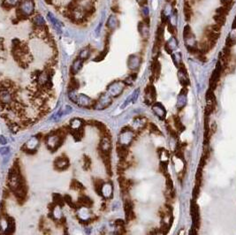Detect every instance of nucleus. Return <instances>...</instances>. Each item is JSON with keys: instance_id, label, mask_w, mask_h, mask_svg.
Masks as SVG:
<instances>
[{"instance_id": "1", "label": "nucleus", "mask_w": 236, "mask_h": 235, "mask_svg": "<svg viewBox=\"0 0 236 235\" xmlns=\"http://www.w3.org/2000/svg\"><path fill=\"white\" fill-rule=\"evenodd\" d=\"M70 99L82 107H90L93 104V100L84 94H75L74 91H71L69 95Z\"/></svg>"}, {"instance_id": "2", "label": "nucleus", "mask_w": 236, "mask_h": 235, "mask_svg": "<svg viewBox=\"0 0 236 235\" xmlns=\"http://www.w3.org/2000/svg\"><path fill=\"white\" fill-rule=\"evenodd\" d=\"M190 214L193 221V228L195 230H198L201 225L199 206L197 205L195 200H192L190 202Z\"/></svg>"}, {"instance_id": "3", "label": "nucleus", "mask_w": 236, "mask_h": 235, "mask_svg": "<svg viewBox=\"0 0 236 235\" xmlns=\"http://www.w3.org/2000/svg\"><path fill=\"white\" fill-rule=\"evenodd\" d=\"M35 11L34 0H22L19 5V12L22 16H30Z\"/></svg>"}, {"instance_id": "4", "label": "nucleus", "mask_w": 236, "mask_h": 235, "mask_svg": "<svg viewBox=\"0 0 236 235\" xmlns=\"http://www.w3.org/2000/svg\"><path fill=\"white\" fill-rule=\"evenodd\" d=\"M222 71H223L222 64L218 60V63L216 65V68H215V70L213 71L211 76H210V89H213V90L216 89L217 85H218V82H219V79H220V76H221V73H222Z\"/></svg>"}, {"instance_id": "5", "label": "nucleus", "mask_w": 236, "mask_h": 235, "mask_svg": "<svg viewBox=\"0 0 236 235\" xmlns=\"http://www.w3.org/2000/svg\"><path fill=\"white\" fill-rule=\"evenodd\" d=\"M61 143V138L60 136L57 135H49L46 139V144L47 147L51 149V150H55L57 149L59 145Z\"/></svg>"}, {"instance_id": "6", "label": "nucleus", "mask_w": 236, "mask_h": 235, "mask_svg": "<svg viewBox=\"0 0 236 235\" xmlns=\"http://www.w3.org/2000/svg\"><path fill=\"white\" fill-rule=\"evenodd\" d=\"M39 145V139L37 136H33L32 138H30L25 144V149L27 152H31V151H35L37 149V148Z\"/></svg>"}, {"instance_id": "7", "label": "nucleus", "mask_w": 236, "mask_h": 235, "mask_svg": "<svg viewBox=\"0 0 236 235\" xmlns=\"http://www.w3.org/2000/svg\"><path fill=\"white\" fill-rule=\"evenodd\" d=\"M111 100L107 95H103L99 98V100L96 103L95 108L97 110H103V109H104L109 105L111 103Z\"/></svg>"}, {"instance_id": "8", "label": "nucleus", "mask_w": 236, "mask_h": 235, "mask_svg": "<svg viewBox=\"0 0 236 235\" xmlns=\"http://www.w3.org/2000/svg\"><path fill=\"white\" fill-rule=\"evenodd\" d=\"M125 213H126V218L127 221H131L135 218V213L133 210V205L130 202L127 201L125 202Z\"/></svg>"}, {"instance_id": "9", "label": "nucleus", "mask_w": 236, "mask_h": 235, "mask_svg": "<svg viewBox=\"0 0 236 235\" xmlns=\"http://www.w3.org/2000/svg\"><path fill=\"white\" fill-rule=\"evenodd\" d=\"M112 193V188L111 184H103L99 191V195H101L104 197H110Z\"/></svg>"}, {"instance_id": "10", "label": "nucleus", "mask_w": 236, "mask_h": 235, "mask_svg": "<svg viewBox=\"0 0 236 235\" xmlns=\"http://www.w3.org/2000/svg\"><path fill=\"white\" fill-rule=\"evenodd\" d=\"M78 217L82 221H87L90 218V212L89 208L87 206H83L78 209Z\"/></svg>"}, {"instance_id": "11", "label": "nucleus", "mask_w": 236, "mask_h": 235, "mask_svg": "<svg viewBox=\"0 0 236 235\" xmlns=\"http://www.w3.org/2000/svg\"><path fill=\"white\" fill-rule=\"evenodd\" d=\"M55 165L58 169L59 170H63V169H65L67 168L68 166V160L66 157H58L56 161H55Z\"/></svg>"}, {"instance_id": "12", "label": "nucleus", "mask_w": 236, "mask_h": 235, "mask_svg": "<svg viewBox=\"0 0 236 235\" xmlns=\"http://www.w3.org/2000/svg\"><path fill=\"white\" fill-rule=\"evenodd\" d=\"M100 149L102 152H106V153H110V149H111V142H110L109 138L108 137H104L101 143H100Z\"/></svg>"}, {"instance_id": "13", "label": "nucleus", "mask_w": 236, "mask_h": 235, "mask_svg": "<svg viewBox=\"0 0 236 235\" xmlns=\"http://www.w3.org/2000/svg\"><path fill=\"white\" fill-rule=\"evenodd\" d=\"M47 17H48V19L51 21V23L53 25V27L58 30V33H60V32H61V25H60L59 21H58L57 19L55 18L54 15H53L52 13H51V12H49V13H48Z\"/></svg>"}, {"instance_id": "14", "label": "nucleus", "mask_w": 236, "mask_h": 235, "mask_svg": "<svg viewBox=\"0 0 236 235\" xmlns=\"http://www.w3.org/2000/svg\"><path fill=\"white\" fill-rule=\"evenodd\" d=\"M118 20L117 17L115 15H111L107 20V27H109L110 29H115L118 27Z\"/></svg>"}, {"instance_id": "15", "label": "nucleus", "mask_w": 236, "mask_h": 235, "mask_svg": "<svg viewBox=\"0 0 236 235\" xmlns=\"http://www.w3.org/2000/svg\"><path fill=\"white\" fill-rule=\"evenodd\" d=\"M82 61L81 58L79 59H76L72 65V67H71V71L73 72V74H76L78 73V72H80V70L82 69Z\"/></svg>"}, {"instance_id": "16", "label": "nucleus", "mask_w": 236, "mask_h": 235, "mask_svg": "<svg viewBox=\"0 0 236 235\" xmlns=\"http://www.w3.org/2000/svg\"><path fill=\"white\" fill-rule=\"evenodd\" d=\"M0 100L2 103H9L12 100V96L10 95V93L7 90L1 91L0 93Z\"/></svg>"}, {"instance_id": "17", "label": "nucleus", "mask_w": 236, "mask_h": 235, "mask_svg": "<svg viewBox=\"0 0 236 235\" xmlns=\"http://www.w3.org/2000/svg\"><path fill=\"white\" fill-rule=\"evenodd\" d=\"M38 83L39 85L41 86H45L47 85L49 82H50V78H49V75L47 73H41L39 76H38Z\"/></svg>"}, {"instance_id": "18", "label": "nucleus", "mask_w": 236, "mask_h": 235, "mask_svg": "<svg viewBox=\"0 0 236 235\" xmlns=\"http://www.w3.org/2000/svg\"><path fill=\"white\" fill-rule=\"evenodd\" d=\"M151 71L153 73V77H156V78L159 77V73H160V64H159V62L155 60L154 62L152 63V65H151Z\"/></svg>"}, {"instance_id": "19", "label": "nucleus", "mask_w": 236, "mask_h": 235, "mask_svg": "<svg viewBox=\"0 0 236 235\" xmlns=\"http://www.w3.org/2000/svg\"><path fill=\"white\" fill-rule=\"evenodd\" d=\"M173 122H174V126H175L176 129H177L178 131L183 132V131L185 130V127L183 126L181 118H180V117H178L177 115H174V116H173Z\"/></svg>"}, {"instance_id": "20", "label": "nucleus", "mask_w": 236, "mask_h": 235, "mask_svg": "<svg viewBox=\"0 0 236 235\" xmlns=\"http://www.w3.org/2000/svg\"><path fill=\"white\" fill-rule=\"evenodd\" d=\"M82 121L79 118H73L70 121V127L73 130H75V131H79L81 127H82Z\"/></svg>"}, {"instance_id": "21", "label": "nucleus", "mask_w": 236, "mask_h": 235, "mask_svg": "<svg viewBox=\"0 0 236 235\" xmlns=\"http://www.w3.org/2000/svg\"><path fill=\"white\" fill-rule=\"evenodd\" d=\"M72 110H73V108L71 107V106H69V105H65V107L61 109L59 111H58V115H57V118H59L63 117V116H65V115H67V114H69V113H71L72 112Z\"/></svg>"}, {"instance_id": "22", "label": "nucleus", "mask_w": 236, "mask_h": 235, "mask_svg": "<svg viewBox=\"0 0 236 235\" xmlns=\"http://www.w3.org/2000/svg\"><path fill=\"white\" fill-rule=\"evenodd\" d=\"M205 98H206L207 103H216V97H215V95H214V90L209 88V89L206 92Z\"/></svg>"}, {"instance_id": "23", "label": "nucleus", "mask_w": 236, "mask_h": 235, "mask_svg": "<svg viewBox=\"0 0 236 235\" xmlns=\"http://www.w3.org/2000/svg\"><path fill=\"white\" fill-rule=\"evenodd\" d=\"M52 217H54L56 220H59L62 218V209L59 206L57 205L52 209Z\"/></svg>"}, {"instance_id": "24", "label": "nucleus", "mask_w": 236, "mask_h": 235, "mask_svg": "<svg viewBox=\"0 0 236 235\" xmlns=\"http://www.w3.org/2000/svg\"><path fill=\"white\" fill-rule=\"evenodd\" d=\"M117 152H118V156L120 158H125L127 156V154H128V150H127V149L126 148L125 145H120L117 149Z\"/></svg>"}, {"instance_id": "25", "label": "nucleus", "mask_w": 236, "mask_h": 235, "mask_svg": "<svg viewBox=\"0 0 236 235\" xmlns=\"http://www.w3.org/2000/svg\"><path fill=\"white\" fill-rule=\"evenodd\" d=\"M90 55V50L88 48L82 49V51H81V52H80V54H79V58H81L82 60H86V59L89 58Z\"/></svg>"}, {"instance_id": "26", "label": "nucleus", "mask_w": 236, "mask_h": 235, "mask_svg": "<svg viewBox=\"0 0 236 235\" xmlns=\"http://www.w3.org/2000/svg\"><path fill=\"white\" fill-rule=\"evenodd\" d=\"M202 180H203V168L202 167H198L196 174H195V184L201 186Z\"/></svg>"}, {"instance_id": "27", "label": "nucleus", "mask_w": 236, "mask_h": 235, "mask_svg": "<svg viewBox=\"0 0 236 235\" xmlns=\"http://www.w3.org/2000/svg\"><path fill=\"white\" fill-rule=\"evenodd\" d=\"M34 23L38 26V27H42L45 24V21H44V19L43 18V16L41 15H37L35 18H34Z\"/></svg>"}, {"instance_id": "28", "label": "nucleus", "mask_w": 236, "mask_h": 235, "mask_svg": "<svg viewBox=\"0 0 236 235\" xmlns=\"http://www.w3.org/2000/svg\"><path fill=\"white\" fill-rule=\"evenodd\" d=\"M165 178H166V181H165V184H166V188L168 190H173V180L171 179L170 175L167 173L166 175H164Z\"/></svg>"}, {"instance_id": "29", "label": "nucleus", "mask_w": 236, "mask_h": 235, "mask_svg": "<svg viewBox=\"0 0 236 235\" xmlns=\"http://www.w3.org/2000/svg\"><path fill=\"white\" fill-rule=\"evenodd\" d=\"M200 185H197L195 184V187H194V189H193V192H192V196H193V200H196L198 198L200 194Z\"/></svg>"}, {"instance_id": "30", "label": "nucleus", "mask_w": 236, "mask_h": 235, "mask_svg": "<svg viewBox=\"0 0 236 235\" xmlns=\"http://www.w3.org/2000/svg\"><path fill=\"white\" fill-rule=\"evenodd\" d=\"M81 201V202L82 203V205L83 206H87V207H90L91 205L93 204V202L91 201L89 197H87V196H83L82 198L80 199Z\"/></svg>"}, {"instance_id": "31", "label": "nucleus", "mask_w": 236, "mask_h": 235, "mask_svg": "<svg viewBox=\"0 0 236 235\" xmlns=\"http://www.w3.org/2000/svg\"><path fill=\"white\" fill-rule=\"evenodd\" d=\"M19 0H5V6H8V7H13V6H15L17 4H18V2Z\"/></svg>"}, {"instance_id": "32", "label": "nucleus", "mask_w": 236, "mask_h": 235, "mask_svg": "<svg viewBox=\"0 0 236 235\" xmlns=\"http://www.w3.org/2000/svg\"><path fill=\"white\" fill-rule=\"evenodd\" d=\"M150 132L151 133H153V134H161L160 131H159V128L157 127L155 124H153V123L150 124Z\"/></svg>"}, {"instance_id": "33", "label": "nucleus", "mask_w": 236, "mask_h": 235, "mask_svg": "<svg viewBox=\"0 0 236 235\" xmlns=\"http://www.w3.org/2000/svg\"><path fill=\"white\" fill-rule=\"evenodd\" d=\"M70 87H72V88H70V89H71V90L74 91L75 89H78V87H79V83H78V82H77L76 80H72L71 82H70Z\"/></svg>"}, {"instance_id": "34", "label": "nucleus", "mask_w": 236, "mask_h": 235, "mask_svg": "<svg viewBox=\"0 0 236 235\" xmlns=\"http://www.w3.org/2000/svg\"><path fill=\"white\" fill-rule=\"evenodd\" d=\"M207 156L203 154V156L201 157V160H200V163H199V167H202V168H203L204 167V165H205V163H206V158Z\"/></svg>"}, {"instance_id": "35", "label": "nucleus", "mask_w": 236, "mask_h": 235, "mask_svg": "<svg viewBox=\"0 0 236 235\" xmlns=\"http://www.w3.org/2000/svg\"><path fill=\"white\" fill-rule=\"evenodd\" d=\"M167 129H168V131H169V133H170V135L174 137V138H177L178 137V134H177V132L176 131H174L173 129H172V127H170V126H168L167 127Z\"/></svg>"}, {"instance_id": "36", "label": "nucleus", "mask_w": 236, "mask_h": 235, "mask_svg": "<svg viewBox=\"0 0 236 235\" xmlns=\"http://www.w3.org/2000/svg\"><path fill=\"white\" fill-rule=\"evenodd\" d=\"M8 153H9V148L4 147V148H1V149H0V154H2V155H7Z\"/></svg>"}, {"instance_id": "37", "label": "nucleus", "mask_w": 236, "mask_h": 235, "mask_svg": "<svg viewBox=\"0 0 236 235\" xmlns=\"http://www.w3.org/2000/svg\"><path fill=\"white\" fill-rule=\"evenodd\" d=\"M6 143V139L5 137H4L3 135H0V144H5Z\"/></svg>"}, {"instance_id": "38", "label": "nucleus", "mask_w": 236, "mask_h": 235, "mask_svg": "<svg viewBox=\"0 0 236 235\" xmlns=\"http://www.w3.org/2000/svg\"><path fill=\"white\" fill-rule=\"evenodd\" d=\"M137 2L141 5H143L144 4H146L147 3V0H136Z\"/></svg>"}, {"instance_id": "39", "label": "nucleus", "mask_w": 236, "mask_h": 235, "mask_svg": "<svg viewBox=\"0 0 236 235\" xmlns=\"http://www.w3.org/2000/svg\"><path fill=\"white\" fill-rule=\"evenodd\" d=\"M232 27H233V29H236V17L234 18V22H233V26H232Z\"/></svg>"}, {"instance_id": "40", "label": "nucleus", "mask_w": 236, "mask_h": 235, "mask_svg": "<svg viewBox=\"0 0 236 235\" xmlns=\"http://www.w3.org/2000/svg\"><path fill=\"white\" fill-rule=\"evenodd\" d=\"M221 1H222V2L224 3V5H227V4H228V3H229V2H230L231 0H221Z\"/></svg>"}]
</instances>
